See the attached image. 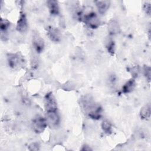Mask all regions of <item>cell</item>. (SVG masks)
<instances>
[{"mask_svg": "<svg viewBox=\"0 0 151 151\" xmlns=\"http://www.w3.org/2000/svg\"><path fill=\"white\" fill-rule=\"evenodd\" d=\"M45 112L58 111L57 102L52 92L47 93L44 99Z\"/></svg>", "mask_w": 151, "mask_h": 151, "instance_id": "277c9868", "label": "cell"}, {"mask_svg": "<svg viewBox=\"0 0 151 151\" xmlns=\"http://www.w3.org/2000/svg\"><path fill=\"white\" fill-rule=\"evenodd\" d=\"M9 66L14 70H19L25 65V60L20 52L9 53L7 54Z\"/></svg>", "mask_w": 151, "mask_h": 151, "instance_id": "3957f363", "label": "cell"}, {"mask_svg": "<svg viewBox=\"0 0 151 151\" xmlns=\"http://www.w3.org/2000/svg\"><path fill=\"white\" fill-rule=\"evenodd\" d=\"M80 107L83 113L88 118L93 120H99L102 116L103 109L89 95L83 96L80 100Z\"/></svg>", "mask_w": 151, "mask_h": 151, "instance_id": "6da1fadb", "label": "cell"}, {"mask_svg": "<svg viewBox=\"0 0 151 151\" xmlns=\"http://www.w3.org/2000/svg\"><path fill=\"white\" fill-rule=\"evenodd\" d=\"M139 73V67L137 66L133 67L132 68V75L135 76V77L138 76Z\"/></svg>", "mask_w": 151, "mask_h": 151, "instance_id": "44dd1931", "label": "cell"}, {"mask_svg": "<svg viewBox=\"0 0 151 151\" xmlns=\"http://www.w3.org/2000/svg\"><path fill=\"white\" fill-rule=\"evenodd\" d=\"M103 131L107 134H110L112 132V125L110 121L104 120L102 122L101 124Z\"/></svg>", "mask_w": 151, "mask_h": 151, "instance_id": "e0dca14e", "label": "cell"}, {"mask_svg": "<svg viewBox=\"0 0 151 151\" xmlns=\"http://www.w3.org/2000/svg\"><path fill=\"white\" fill-rule=\"evenodd\" d=\"M136 81L134 78L129 80L126 81L122 87V92L124 94L132 92L136 87Z\"/></svg>", "mask_w": 151, "mask_h": 151, "instance_id": "4fadbf2b", "label": "cell"}, {"mask_svg": "<svg viewBox=\"0 0 151 151\" xmlns=\"http://www.w3.org/2000/svg\"><path fill=\"white\" fill-rule=\"evenodd\" d=\"M143 74L147 80L150 82L151 79V68L148 65H145L143 67Z\"/></svg>", "mask_w": 151, "mask_h": 151, "instance_id": "ac0fdd59", "label": "cell"}, {"mask_svg": "<svg viewBox=\"0 0 151 151\" xmlns=\"http://www.w3.org/2000/svg\"><path fill=\"white\" fill-rule=\"evenodd\" d=\"M32 129L36 133H41L43 132L48 126V123L45 117L38 116L35 117L32 121Z\"/></svg>", "mask_w": 151, "mask_h": 151, "instance_id": "5b68a950", "label": "cell"}, {"mask_svg": "<svg viewBox=\"0 0 151 151\" xmlns=\"http://www.w3.org/2000/svg\"><path fill=\"white\" fill-rule=\"evenodd\" d=\"M47 6L51 15L57 16L60 14V8L58 3L57 1L50 0L47 2Z\"/></svg>", "mask_w": 151, "mask_h": 151, "instance_id": "30bf717a", "label": "cell"}, {"mask_svg": "<svg viewBox=\"0 0 151 151\" xmlns=\"http://www.w3.org/2000/svg\"><path fill=\"white\" fill-rule=\"evenodd\" d=\"M77 17L80 21L84 22L85 24L90 29H97L101 24V21L96 13L90 11L84 12L82 11H78L76 14Z\"/></svg>", "mask_w": 151, "mask_h": 151, "instance_id": "7a4b0ae2", "label": "cell"}, {"mask_svg": "<svg viewBox=\"0 0 151 151\" xmlns=\"http://www.w3.org/2000/svg\"><path fill=\"white\" fill-rule=\"evenodd\" d=\"M120 31V27L117 21L115 19H111L108 23V31L110 35L118 34Z\"/></svg>", "mask_w": 151, "mask_h": 151, "instance_id": "5bb4252c", "label": "cell"}, {"mask_svg": "<svg viewBox=\"0 0 151 151\" xmlns=\"http://www.w3.org/2000/svg\"><path fill=\"white\" fill-rule=\"evenodd\" d=\"M143 9L145 12L148 15H150L151 14V6H150V2H145L143 5Z\"/></svg>", "mask_w": 151, "mask_h": 151, "instance_id": "d6986e66", "label": "cell"}, {"mask_svg": "<svg viewBox=\"0 0 151 151\" xmlns=\"http://www.w3.org/2000/svg\"><path fill=\"white\" fill-rule=\"evenodd\" d=\"M106 48L109 54L111 55H114L115 52V43L113 38L110 37L107 38L105 42Z\"/></svg>", "mask_w": 151, "mask_h": 151, "instance_id": "2e32d148", "label": "cell"}, {"mask_svg": "<svg viewBox=\"0 0 151 151\" xmlns=\"http://www.w3.org/2000/svg\"><path fill=\"white\" fill-rule=\"evenodd\" d=\"M150 114H151V110H150V104L145 105L140 109L139 116L141 119L145 120H149L150 118Z\"/></svg>", "mask_w": 151, "mask_h": 151, "instance_id": "9a60e30c", "label": "cell"}, {"mask_svg": "<svg viewBox=\"0 0 151 151\" xmlns=\"http://www.w3.org/2000/svg\"><path fill=\"white\" fill-rule=\"evenodd\" d=\"M28 149L29 150H40V146L37 143H32L29 145Z\"/></svg>", "mask_w": 151, "mask_h": 151, "instance_id": "ffe728a7", "label": "cell"}, {"mask_svg": "<svg viewBox=\"0 0 151 151\" xmlns=\"http://www.w3.org/2000/svg\"><path fill=\"white\" fill-rule=\"evenodd\" d=\"M32 47L34 51L40 54L44 51L45 43L43 38L38 33H34L32 36Z\"/></svg>", "mask_w": 151, "mask_h": 151, "instance_id": "8992f818", "label": "cell"}, {"mask_svg": "<svg viewBox=\"0 0 151 151\" xmlns=\"http://www.w3.org/2000/svg\"><path fill=\"white\" fill-rule=\"evenodd\" d=\"M10 26V22L6 19H1V39L2 41H5L6 38V31Z\"/></svg>", "mask_w": 151, "mask_h": 151, "instance_id": "7c38bea8", "label": "cell"}, {"mask_svg": "<svg viewBox=\"0 0 151 151\" xmlns=\"http://www.w3.org/2000/svg\"><path fill=\"white\" fill-rule=\"evenodd\" d=\"M94 3L99 12L102 15L107 11L110 5V2L109 1H96Z\"/></svg>", "mask_w": 151, "mask_h": 151, "instance_id": "8fae6325", "label": "cell"}, {"mask_svg": "<svg viewBox=\"0 0 151 151\" xmlns=\"http://www.w3.org/2000/svg\"><path fill=\"white\" fill-rule=\"evenodd\" d=\"M28 28V22L25 14L23 11H20L18 19L17 22L16 29L19 32H25Z\"/></svg>", "mask_w": 151, "mask_h": 151, "instance_id": "ba28073f", "label": "cell"}, {"mask_svg": "<svg viewBox=\"0 0 151 151\" xmlns=\"http://www.w3.org/2000/svg\"><path fill=\"white\" fill-rule=\"evenodd\" d=\"M81 150H85V151H90V150H91V148L90 147V146L85 145L84 146H82V148L81 149Z\"/></svg>", "mask_w": 151, "mask_h": 151, "instance_id": "7402d4cb", "label": "cell"}, {"mask_svg": "<svg viewBox=\"0 0 151 151\" xmlns=\"http://www.w3.org/2000/svg\"><path fill=\"white\" fill-rule=\"evenodd\" d=\"M47 35L49 39L53 42H59L61 40V33L60 31L55 27L50 26L47 29Z\"/></svg>", "mask_w": 151, "mask_h": 151, "instance_id": "9c48e42d", "label": "cell"}, {"mask_svg": "<svg viewBox=\"0 0 151 151\" xmlns=\"http://www.w3.org/2000/svg\"><path fill=\"white\" fill-rule=\"evenodd\" d=\"M45 119L47 120L48 125L52 127L57 126L60 122V117L58 111L46 112Z\"/></svg>", "mask_w": 151, "mask_h": 151, "instance_id": "52a82bcc", "label": "cell"}]
</instances>
